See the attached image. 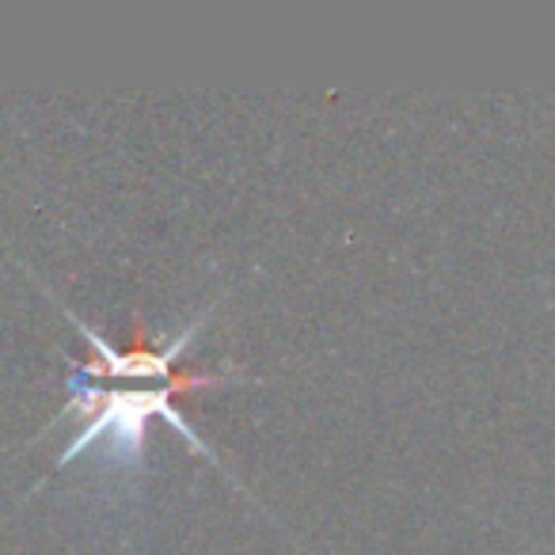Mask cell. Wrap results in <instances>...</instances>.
Here are the masks:
<instances>
[{
	"instance_id": "obj_1",
	"label": "cell",
	"mask_w": 555,
	"mask_h": 555,
	"mask_svg": "<svg viewBox=\"0 0 555 555\" xmlns=\"http://www.w3.org/2000/svg\"><path fill=\"white\" fill-rule=\"evenodd\" d=\"M244 377L240 370L224 365V370H206V373H171L164 380H149L145 388H100L95 380H88L85 373L69 370V380H65V403L50 426H57L65 415L80 418V430L69 446L57 456V468L65 464H77L85 453H100V468L115 472L118 479H133L145 472V438H149V423L153 418H164L179 438H186V446L202 456L206 464L221 468L217 453L198 438L191 423L176 411L179 396H191L198 388H221L229 380ZM47 426V430H50Z\"/></svg>"
}]
</instances>
